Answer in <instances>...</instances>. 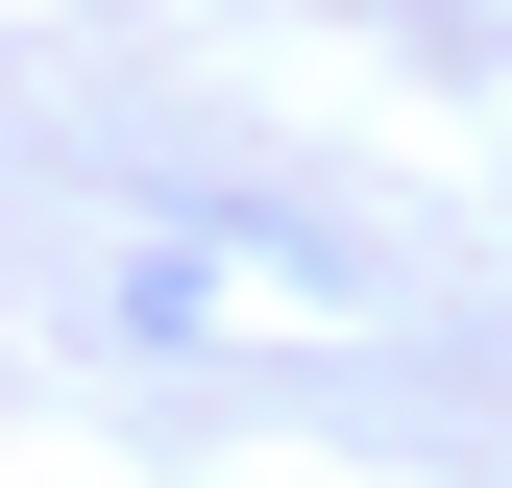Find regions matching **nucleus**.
Segmentation results:
<instances>
[{
  "mask_svg": "<svg viewBox=\"0 0 512 488\" xmlns=\"http://www.w3.org/2000/svg\"><path fill=\"white\" fill-rule=\"evenodd\" d=\"M122 318L147 342H366V269H317L293 220H147L122 244Z\"/></svg>",
  "mask_w": 512,
  "mask_h": 488,
  "instance_id": "nucleus-1",
  "label": "nucleus"
}]
</instances>
